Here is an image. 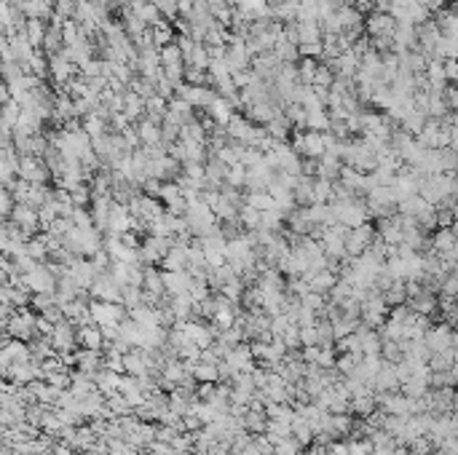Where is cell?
Segmentation results:
<instances>
[{"label":"cell","instance_id":"e575fe53","mask_svg":"<svg viewBox=\"0 0 458 455\" xmlns=\"http://www.w3.org/2000/svg\"><path fill=\"white\" fill-rule=\"evenodd\" d=\"M49 70V62L43 59V54L41 51H35V56L30 59V65H27V73H32L35 78H43V73Z\"/></svg>","mask_w":458,"mask_h":455},{"label":"cell","instance_id":"52a82bcc","mask_svg":"<svg viewBox=\"0 0 458 455\" xmlns=\"http://www.w3.org/2000/svg\"><path fill=\"white\" fill-rule=\"evenodd\" d=\"M22 279H25V287L35 294H43V292L54 294L56 287H59L54 270H51V268H43V266H38L35 270H30L27 276H22Z\"/></svg>","mask_w":458,"mask_h":455},{"label":"cell","instance_id":"836d02e7","mask_svg":"<svg viewBox=\"0 0 458 455\" xmlns=\"http://www.w3.org/2000/svg\"><path fill=\"white\" fill-rule=\"evenodd\" d=\"M220 292H223V297H228V300H233V303H236V300L242 297V292H244V281L242 279L228 281V284H225Z\"/></svg>","mask_w":458,"mask_h":455},{"label":"cell","instance_id":"30bf717a","mask_svg":"<svg viewBox=\"0 0 458 455\" xmlns=\"http://www.w3.org/2000/svg\"><path fill=\"white\" fill-rule=\"evenodd\" d=\"M423 340L431 354H442V351L453 348V330H450V324H437V327H429Z\"/></svg>","mask_w":458,"mask_h":455},{"label":"cell","instance_id":"8d00e7d4","mask_svg":"<svg viewBox=\"0 0 458 455\" xmlns=\"http://www.w3.org/2000/svg\"><path fill=\"white\" fill-rule=\"evenodd\" d=\"M300 303L306 308H311V311H322L324 308V297L319 292H309L306 297H300Z\"/></svg>","mask_w":458,"mask_h":455},{"label":"cell","instance_id":"ac0fdd59","mask_svg":"<svg viewBox=\"0 0 458 455\" xmlns=\"http://www.w3.org/2000/svg\"><path fill=\"white\" fill-rule=\"evenodd\" d=\"M180 142L185 145H206V126H202L199 120H190L180 129Z\"/></svg>","mask_w":458,"mask_h":455},{"label":"cell","instance_id":"44dd1931","mask_svg":"<svg viewBox=\"0 0 458 455\" xmlns=\"http://www.w3.org/2000/svg\"><path fill=\"white\" fill-rule=\"evenodd\" d=\"M65 51H68V56L78 67H86L92 62V43L86 38H81L78 43H73V46H65Z\"/></svg>","mask_w":458,"mask_h":455},{"label":"cell","instance_id":"3957f363","mask_svg":"<svg viewBox=\"0 0 458 455\" xmlns=\"http://www.w3.org/2000/svg\"><path fill=\"white\" fill-rule=\"evenodd\" d=\"M92 319H94L97 327H102V330H110V327H121V321H126V313H123V308L118 303H105V300H99V303H92Z\"/></svg>","mask_w":458,"mask_h":455},{"label":"cell","instance_id":"5bb4252c","mask_svg":"<svg viewBox=\"0 0 458 455\" xmlns=\"http://www.w3.org/2000/svg\"><path fill=\"white\" fill-rule=\"evenodd\" d=\"M163 284H166V292L177 297V294H188L190 284H193V276L185 273V270H166L163 273Z\"/></svg>","mask_w":458,"mask_h":455},{"label":"cell","instance_id":"ffe728a7","mask_svg":"<svg viewBox=\"0 0 458 455\" xmlns=\"http://www.w3.org/2000/svg\"><path fill=\"white\" fill-rule=\"evenodd\" d=\"M206 110H209V116H212V118H215L217 123H220V126H228L230 118H233V110H230V99L220 96V94H217L215 102L206 107Z\"/></svg>","mask_w":458,"mask_h":455},{"label":"cell","instance_id":"484cf974","mask_svg":"<svg viewBox=\"0 0 458 455\" xmlns=\"http://www.w3.org/2000/svg\"><path fill=\"white\" fill-rule=\"evenodd\" d=\"M123 113L129 116V120H140V116L145 113V99L135 92H126V96H123Z\"/></svg>","mask_w":458,"mask_h":455},{"label":"cell","instance_id":"d6a6232c","mask_svg":"<svg viewBox=\"0 0 458 455\" xmlns=\"http://www.w3.org/2000/svg\"><path fill=\"white\" fill-rule=\"evenodd\" d=\"M300 447H303L300 442L287 437V440H282L276 447H273V455H297V453H300Z\"/></svg>","mask_w":458,"mask_h":455},{"label":"cell","instance_id":"4dcf8cb0","mask_svg":"<svg viewBox=\"0 0 458 455\" xmlns=\"http://www.w3.org/2000/svg\"><path fill=\"white\" fill-rule=\"evenodd\" d=\"M300 343L309 346H322V335H319V327L311 324V327H300Z\"/></svg>","mask_w":458,"mask_h":455},{"label":"cell","instance_id":"2e32d148","mask_svg":"<svg viewBox=\"0 0 458 455\" xmlns=\"http://www.w3.org/2000/svg\"><path fill=\"white\" fill-rule=\"evenodd\" d=\"M78 340L83 343V348L99 351V348L105 346V332H102V327H97V324H86V327L78 330Z\"/></svg>","mask_w":458,"mask_h":455},{"label":"cell","instance_id":"ab89813d","mask_svg":"<svg viewBox=\"0 0 458 455\" xmlns=\"http://www.w3.org/2000/svg\"><path fill=\"white\" fill-rule=\"evenodd\" d=\"M453 354H456V359H458V332H453Z\"/></svg>","mask_w":458,"mask_h":455},{"label":"cell","instance_id":"8fae6325","mask_svg":"<svg viewBox=\"0 0 458 455\" xmlns=\"http://www.w3.org/2000/svg\"><path fill=\"white\" fill-rule=\"evenodd\" d=\"M32 361V348L25 346L22 340H8L3 346V370H11L14 364H27Z\"/></svg>","mask_w":458,"mask_h":455},{"label":"cell","instance_id":"6da1fadb","mask_svg":"<svg viewBox=\"0 0 458 455\" xmlns=\"http://www.w3.org/2000/svg\"><path fill=\"white\" fill-rule=\"evenodd\" d=\"M458 190V180L453 174H429V177H423V182H421V193L418 196H423V199L429 201V204H445V201L450 199L453 193Z\"/></svg>","mask_w":458,"mask_h":455},{"label":"cell","instance_id":"4fadbf2b","mask_svg":"<svg viewBox=\"0 0 458 455\" xmlns=\"http://www.w3.org/2000/svg\"><path fill=\"white\" fill-rule=\"evenodd\" d=\"M137 134H140V142H145V147H159L163 142V129H159V123L153 118H140L137 123Z\"/></svg>","mask_w":458,"mask_h":455},{"label":"cell","instance_id":"b9f144b4","mask_svg":"<svg viewBox=\"0 0 458 455\" xmlns=\"http://www.w3.org/2000/svg\"><path fill=\"white\" fill-rule=\"evenodd\" d=\"M180 455H190V453H180Z\"/></svg>","mask_w":458,"mask_h":455},{"label":"cell","instance_id":"d4e9b609","mask_svg":"<svg viewBox=\"0 0 458 455\" xmlns=\"http://www.w3.org/2000/svg\"><path fill=\"white\" fill-rule=\"evenodd\" d=\"M94 383L102 394H116L118 386H121V375L118 373H110V370H102V373L94 375Z\"/></svg>","mask_w":458,"mask_h":455},{"label":"cell","instance_id":"f35d334b","mask_svg":"<svg viewBox=\"0 0 458 455\" xmlns=\"http://www.w3.org/2000/svg\"><path fill=\"white\" fill-rule=\"evenodd\" d=\"M54 455H73V453H70V447H65V444H56Z\"/></svg>","mask_w":458,"mask_h":455},{"label":"cell","instance_id":"7c38bea8","mask_svg":"<svg viewBox=\"0 0 458 455\" xmlns=\"http://www.w3.org/2000/svg\"><path fill=\"white\" fill-rule=\"evenodd\" d=\"M73 327H75V324H73L70 319L62 321V324H56L54 335L49 337V340H51V346H54L59 354H68L70 348L75 346V340H78V332H75Z\"/></svg>","mask_w":458,"mask_h":455},{"label":"cell","instance_id":"8992f818","mask_svg":"<svg viewBox=\"0 0 458 455\" xmlns=\"http://www.w3.org/2000/svg\"><path fill=\"white\" fill-rule=\"evenodd\" d=\"M46 177H49L46 158H38V156H22L19 158V180H25L30 185H43Z\"/></svg>","mask_w":458,"mask_h":455},{"label":"cell","instance_id":"cb8c5ba5","mask_svg":"<svg viewBox=\"0 0 458 455\" xmlns=\"http://www.w3.org/2000/svg\"><path fill=\"white\" fill-rule=\"evenodd\" d=\"M132 11H135L137 16H140V19H142V22H145L148 27H156L159 22H163L161 11L156 8V3H153V0H145V3H140V6H135Z\"/></svg>","mask_w":458,"mask_h":455},{"label":"cell","instance_id":"60d3db41","mask_svg":"<svg viewBox=\"0 0 458 455\" xmlns=\"http://www.w3.org/2000/svg\"><path fill=\"white\" fill-rule=\"evenodd\" d=\"M268 3H273V6H279V3H284V0H268Z\"/></svg>","mask_w":458,"mask_h":455},{"label":"cell","instance_id":"f1b7e54d","mask_svg":"<svg viewBox=\"0 0 458 455\" xmlns=\"http://www.w3.org/2000/svg\"><path fill=\"white\" fill-rule=\"evenodd\" d=\"M99 364H102V359H99V351H89V348H86V351H81V354H78V367H81L86 375H92V378H94L97 370H99Z\"/></svg>","mask_w":458,"mask_h":455},{"label":"cell","instance_id":"1f68e13d","mask_svg":"<svg viewBox=\"0 0 458 455\" xmlns=\"http://www.w3.org/2000/svg\"><path fill=\"white\" fill-rule=\"evenodd\" d=\"M153 3L163 19H175V13H180V0H153Z\"/></svg>","mask_w":458,"mask_h":455},{"label":"cell","instance_id":"9c48e42d","mask_svg":"<svg viewBox=\"0 0 458 455\" xmlns=\"http://www.w3.org/2000/svg\"><path fill=\"white\" fill-rule=\"evenodd\" d=\"M373 241H376V230L367 225H359V228H351L349 230V239H346V249H349L351 257H359L364 254L370 247H373Z\"/></svg>","mask_w":458,"mask_h":455},{"label":"cell","instance_id":"83f0119b","mask_svg":"<svg viewBox=\"0 0 458 455\" xmlns=\"http://www.w3.org/2000/svg\"><path fill=\"white\" fill-rule=\"evenodd\" d=\"M83 129L89 132V137H92V139H99V137H105L108 123H105V118H102L99 113H89V116L83 118Z\"/></svg>","mask_w":458,"mask_h":455},{"label":"cell","instance_id":"4316f807","mask_svg":"<svg viewBox=\"0 0 458 455\" xmlns=\"http://www.w3.org/2000/svg\"><path fill=\"white\" fill-rule=\"evenodd\" d=\"M150 32H153V43H156L159 51L175 43V32H172V27L166 25V22H159L156 27H150Z\"/></svg>","mask_w":458,"mask_h":455},{"label":"cell","instance_id":"f546056e","mask_svg":"<svg viewBox=\"0 0 458 455\" xmlns=\"http://www.w3.org/2000/svg\"><path fill=\"white\" fill-rule=\"evenodd\" d=\"M193 378H199L202 383H215L220 378V364H209V361H199L193 367Z\"/></svg>","mask_w":458,"mask_h":455},{"label":"cell","instance_id":"ba28073f","mask_svg":"<svg viewBox=\"0 0 458 455\" xmlns=\"http://www.w3.org/2000/svg\"><path fill=\"white\" fill-rule=\"evenodd\" d=\"M364 30L373 38H394L397 32V19L389 11H373L364 19Z\"/></svg>","mask_w":458,"mask_h":455},{"label":"cell","instance_id":"603a6c76","mask_svg":"<svg viewBox=\"0 0 458 455\" xmlns=\"http://www.w3.org/2000/svg\"><path fill=\"white\" fill-rule=\"evenodd\" d=\"M378 407V394L376 391H367V394H362V397H354L351 399V410L357 415H373Z\"/></svg>","mask_w":458,"mask_h":455},{"label":"cell","instance_id":"e0dca14e","mask_svg":"<svg viewBox=\"0 0 458 455\" xmlns=\"http://www.w3.org/2000/svg\"><path fill=\"white\" fill-rule=\"evenodd\" d=\"M324 30L319 22H297V46H306V43H322Z\"/></svg>","mask_w":458,"mask_h":455},{"label":"cell","instance_id":"277c9868","mask_svg":"<svg viewBox=\"0 0 458 455\" xmlns=\"http://www.w3.org/2000/svg\"><path fill=\"white\" fill-rule=\"evenodd\" d=\"M6 330L14 340H30L32 335H38V316L19 308V313H14V319L6 324Z\"/></svg>","mask_w":458,"mask_h":455},{"label":"cell","instance_id":"9a60e30c","mask_svg":"<svg viewBox=\"0 0 458 455\" xmlns=\"http://www.w3.org/2000/svg\"><path fill=\"white\" fill-rule=\"evenodd\" d=\"M303 279L309 281L311 292H330L333 287H335V273L333 270H327V268H322V270H314V273H306Z\"/></svg>","mask_w":458,"mask_h":455},{"label":"cell","instance_id":"74e56055","mask_svg":"<svg viewBox=\"0 0 458 455\" xmlns=\"http://www.w3.org/2000/svg\"><path fill=\"white\" fill-rule=\"evenodd\" d=\"M330 455H351L349 453V444H343V442H335V444H330Z\"/></svg>","mask_w":458,"mask_h":455},{"label":"cell","instance_id":"7402d4cb","mask_svg":"<svg viewBox=\"0 0 458 455\" xmlns=\"http://www.w3.org/2000/svg\"><path fill=\"white\" fill-rule=\"evenodd\" d=\"M132 319L137 324H142V327H161L163 319H161V311L159 308H132Z\"/></svg>","mask_w":458,"mask_h":455},{"label":"cell","instance_id":"7a4b0ae2","mask_svg":"<svg viewBox=\"0 0 458 455\" xmlns=\"http://www.w3.org/2000/svg\"><path fill=\"white\" fill-rule=\"evenodd\" d=\"M327 145H330V134L327 132H300L295 137V153L303 156V158H322L327 153Z\"/></svg>","mask_w":458,"mask_h":455},{"label":"cell","instance_id":"d6986e66","mask_svg":"<svg viewBox=\"0 0 458 455\" xmlns=\"http://www.w3.org/2000/svg\"><path fill=\"white\" fill-rule=\"evenodd\" d=\"M46 32H49V27L43 25V19H27V25H25V30H22V35H25V38H27L38 51H43Z\"/></svg>","mask_w":458,"mask_h":455},{"label":"cell","instance_id":"d590c367","mask_svg":"<svg viewBox=\"0 0 458 455\" xmlns=\"http://www.w3.org/2000/svg\"><path fill=\"white\" fill-rule=\"evenodd\" d=\"M92 196H94V193H92V190H89V187L83 185H75L73 187V190H70V199H73V204H75V206H83V204H86V201L92 199Z\"/></svg>","mask_w":458,"mask_h":455},{"label":"cell","instance_id":"5b68a950","mask_svg":"<svg viewBox=\"0 0 458 455\" xmlns=\"http://www.w3.org/2000/svg\"><path fill=\"white\" fill-rule=\"evenodd\" d=\"M92 289V294H97L99 300H105V303H121V294H123V284L113 273H99L97 276V281L89 287Z\"/></svg>","mask_w":458,"mask_h":455}]
</instances>
